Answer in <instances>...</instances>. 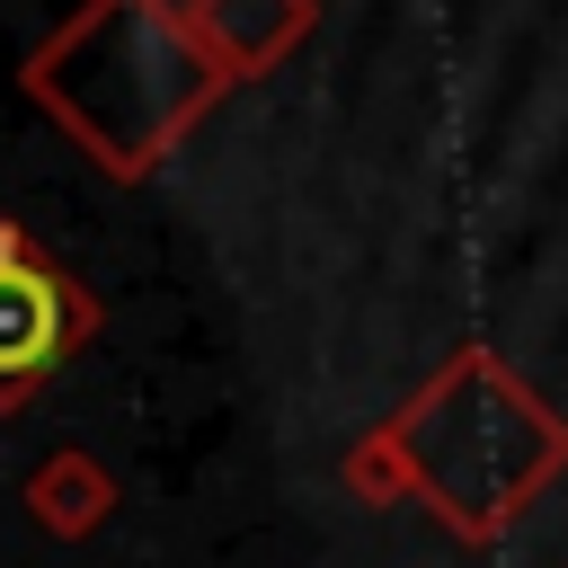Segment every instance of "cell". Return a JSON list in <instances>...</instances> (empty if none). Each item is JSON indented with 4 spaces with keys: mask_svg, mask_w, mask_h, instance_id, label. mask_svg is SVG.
I'll list each match as a JSON object with an SVG mask.
<instances>
[{
    "mask_svg": "<svg viewBox=\"0 0 568 568\" xmlns=\"http://www.w3.org/2000/svg\"><path fill=\"white\" fill-rule=\"evenodd\" d=\"M71 337V293L53 266H36L27 248L0 240V390L36 382Z\"/></svg>",
    "mask_w": 568,
    "mask_h": 568,
    "instance_id": "1",
    "label": "cell"
}]
</instances>
